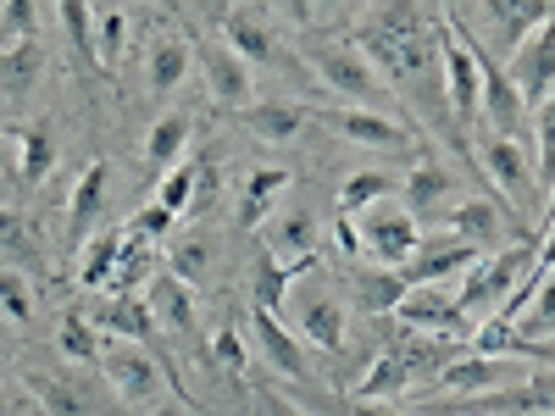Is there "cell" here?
Masks as SVG:
<instances>
[{"label":"cell","mask_w":555,"mask_h":416,"mask_svg":"<svg viewBox=\"0 0 555 416\" xmlns=\"http://www.w3.org/2000/svg\"><path fill=\"white\" fill-rule=\"evenodd\" d=\"M539 245H544V234H528V239H512L505 250H494L489 261H478V266L467 272V284L455 289L461 311H467L473 322L494 316V311H500L505 300L517 295V284L528 277V266L539 261Z\"/></svg>","instance_id":"cell-1"},{"label":"cell","mask_w":555,"mask_h":416,"mask_svg":"<svg viewBox=\"0 0 555 416\" xmlns=\"http://www.w3.org/2000/svg\"><path fill=\"white\" fill-rule=\"evenodd\" d=\"M423 416H555V366L528 373L512 389L461 394V400H428Z\"/></svg>","instance_id":"cell-2"},{"label":"cell","mask_w":555,"mask_h":416,"mask_svg":"<svg viewBox=\"0 0 555 416\" xmlns=\"http://www.w3.org/2000/svg\"><path fill=\"white\" fill-rule=\"evenodd\" d=\"M361 250L373 256L378 266L389 272H405L416 261V250H423V234H416V217L400 206V200H378L373 211H361V227H356Z\"/></svg>","instance_id":"cell-3"},{"label":"cell","mask_w":555,"mask_h":416,"mask_svg":"<svg viewBox=\"0 0 555 416\" xmlns=\"http://www.w3.org/2000/svg\"><path fill=\"white\" fill-rule=\"evenodd\" d=\"M101 373H106V384H112V394L122 405H156V394L172 389L162 355H145V344H128V339H112L106 344Z\"/></svg>","instance_id":"cell-4"},{"label":"cell","mask_w":555,"mask_h":416,"mask_svg":"<svg viewBox=\"0 0 555 416\" xmlns=\"http://www.w3.org/2000/svg\"><path fill=\"white\" fill-rule=\"evenodd\" d=\"M311 67H317V78L328 83V89H339V95L361 101V112H384V106H389V89L378 83L373 62H366L356 44H317V51H311Z\"/></svg>","instance_id":"cell-5"},{"label":"cell","mask_w":555,"mask_h":416,"mask_svg":"<svg viewBox=\"0 0 555 416\" xmlns=\"http://www.w3.org/2000/svg\"><path fill=\"white\" fill-rule=\"evenodd\" d=\"M473 145H478V167L489 172V183L500 195H512V200H528L533 195V172H528V145H517V139H505L494 133L489 122L473 128Z\"/></svg>","instance_id":"cell-6"},{"label":"cell","mask_w":555,"mask_h":416,"mask_svg":"<svg viewBox=\"0 0 555 416\" xmlns=\"http://www.w3.org/2000/svg\"><path fill=\"white\" fill-rule=\"evenodd\" d=\"M512 83H517V95H522L528 117L550 101V89H555V12H550V23H539V28L517 44V56H512Z\"/></svg>","instance_id":"cell-7"},{"label":"cell","mask_w":555,"mask_h":416,"mask_svg":"<svg viewBox=\"0 0 555 416\" xmlns=\"http://www.w3.org/2000/svg\"><path fill=\"white\" fill-rule=\"evenodd\" d=\"M151 311H156V322H162V334L167 339H178V344H195L201 350V361H211V344H201V316H195V295H190V284H183L178 272H156L151 277Z\"/></svg>","instance_id":"cell-8"},{"label":"cell","mask_w":555,"mask_h":416,"mask_svg":"<svg viewBox=\"0 0 555 416\" xmlns=\"http://www.w3.org/2000/svg\"><path fill=\"white\" fill-rule=\"evenodd\" d=\"M395 322H405V328L416 334H450V339H473L478 322L461 311V300L450 289H411L395 311Z\"/></svg>","instance_id":"cell-9"},{"label":"cell","mask_w":555,"mask_h":416,"mask_svg":"<svg viewBox=\"0 0 555 416\" xmlns=\"http://www.w3.org/2000/svg\"><path fill=\"white\" fill-rule=\"evenodd\" d=\"M300 295H295V328L311 350L322 355H339L345 350V306L328 295V289H317V277H300Z\"/></svg>","instance_id":"cell-10"},{"label":"cell","mask_w":555,"mask_h":416,"mask_svg":"<svg viewBox=\"0 0 555 416\" xmlns=\"http://www.w3.org/2000/svg\"><path fill=\"white\" fill-rule=\"evenodd\" d=\"M389 350L405 361V373H411V384L416 378H439L450 361H461L473 350V339H450V334H416V328H405V322H395L389 328Z\"/></svg>","instance_id":"cell-11"},{"label":"cell","mask_w":555,"mask_h":416,"mask_svg":"<svg viewBox=\"0 0 555 416\" xmlns=\"http://www.w3.org/2000/svg\"><path fill=\"white\" fill-rule=\"evenodd\" d=\"M522 373H528V361L467 350L461 361H450L444 373H439V389H450V394H489V389H512V384H522Z\"/></svg>","instance_id":"cell-12"},{"label":"cell","mask_w":555,"mask_h":416,"mask_svg":"<svg viewBox=\"0 0 555 416\" xmlns=\"http://www.w3.org/2000/svg\"><path fill=\"white\" fill-rule=\"evenodd\" d=\"M201 62H206L211 101H217L222 112H250V106H256V83H250V62H245V56H234L228 44H206Z\"/></svg>","instance_id":"cell-13"},{"label":"cell","mask_w":555,"mask_h":416,"mask_svg":"<svg viewBox=\"0 0 555 416\" xmlns=\"http://www.w3.org/2000/svg\"><path fill=\"white\" fill-rule=\"evenodd\" d=\"M95 328L101 334H112V339H128V344H145V350H156V355H167L162 350V339H156V311H151V300L145 295H112L101 311H95Z\"/></svg>","instance_id":"cell-14"},{"label":"cell","mask_w":555,"mask_h":416,"mask_svg":"<svg viewBox=\"0 0 555 416\" xmlns=\"http://www.w3.org/2000/svg\"><path fill=\"white\" fill-rule=\"evenodd\" d=\"M478 261H483V250H473L467 239H444L434 250H416V261L405 266V284L411 289H439V284H450V277L473 272Z\"/></svg>","instance_id":"cell-15"},{"label":"cell","mask_w":555,"mask_h":416,"mask_svg":"<svg viewBox=\"0 0 555 416\" xmlns=\"http://www.w3.org/2000/svg\"><path fill=\"white\" fill-rule=\"evenodd\" d=\"M106 183H112V167L106 161H89L73 183V206H67V245H89V227H95V217L106 211Z\"/></svg>","instance_id":"cell-16"},{"label":"cell","mask_w":555,"mask_h":416,"mask_svg":"<svg viewBox=\"0 0 555 416\" xmlns=\"http://www.w3.org/2000/svg\"><path fill=\"white\" fill-rule=\"evenodd\" d=\"M250 328H256V339H261V350H267V361L278 366V373H289V378H311L306 344H300V334H289V328H284V316H272V311H256V306H250Z\"/></svg>","instance_id":"cell-17"},{"label":"cell","mask_w":555,"mask_h":416,"mask_svg":"<svg viewBox=\"0 0 555 416\" xmlns=\"http://www.w3.org/2000/svg\"><path fill=\"white\" fill-rule=\"evenodd\" d=\"M190 39L183 34H156L151 39V51H145V83H151V95H172V89L190 78Z\"/></svg>","instance_id":"cell-18"},{"label":"cell","mask_w":555,"mask_h":416,"mask_svg":"<svg viewBox=\"0 0 555 416\" xmlns=\"http://www.w3.org/2000/svg\"><path fill=\"white\" fill-rule=\"evenodd\" d=\"M7 145H12V167H17V178L28 183V190L51 178V167H56V145H51V128H44V122H34V128L7 122Z\"/></svg>","instance_id":"cell-19"},{"label":"cell","mask_w":555,"mask_h":416,"mask_svg":"<svg viewBox=\"0 0 555 416\" xmlns=\"http://www.w3.org/2000/svg\"><path fill=\"white\" fill-rule=\"evenodd\" d=\"M444 222H450V234L467 239L473 250H505V245H500V239H505V217H500L494 200H461Z\"/></svg>","instance_id":"cell-20"},{"label":"cell","mask_w":555,"mask_h":416,"mask_svg":"<svg viewBox=\"0 0 555 416\" xmlns=\"http://www.w3.org/2000/svg\"><path fill=\"white\" fill-rule=\"evenodd\" d=\"M345 139H356V145H389V151H411V128L384 117V112H334L328 117Z\"/></svg>","instance_id":"cell-21"},{"label":"cell","mask_w":555,"mask_h":416,"mask_svg":"<svg viewBox=\"0 0 555 416\" xmlns=\"http://www.w3.org/2000/svg\"><path fill=\"white\" fill-rule=\"evenodd\" d=\"M289 289H295V272L278 261L267 245H256V266H250V306L256 311H284L289 306Z\"/></svg>","instance_id":"cell-22"},{"label":"cell","mask_w":555,"mask_h":416,"mask_svg":"<svg viewBox=\"0 0 555 416\" xmlns=\"http://www.w3.org/2000/svg\"><path fill=\"white\" fill-rule=\"evenodd\" d=\"M400 190L395 183V172H384V167H361V172H350L345 183H339V222H356L361 211H373L378 200H389Z\"/></svg>","instance_id":"cell-23"},{"label":"cell","mask_w":555,"mask_h":416,"mask_svg":"<svg viewBox=\"0 0 555 416\" xmlns=\"http://www.w3.org/2000/svg\"><path fill=\"white\" fill-rule=\"evenodd\" d=\"M434 23H439V12H423V6H411V0H389V6L366 12L361 28H373L384 39H434Z\"/></svg>","instance_id":"cell-24"},{"label":"cell","mask_w":555,"mask_h":416,"mask_svg":"<svg viewBox=\"0 0 555 416\" xmlns=\"http://www.w3.org/2000/svg\"><path fill=\"white\" fill-rule=\"evenodd\" d=\"M222 39H228V51L245 56V62H272V56H278V39H272V34L261 28V17L245 12V6H228V12H222Z\"/></svg>","instance_id":"cell-25"},{"label":"cell","mask_w":555,"mask_h":416,"mask_svg":"<svg viewBox=\"0 0 555 416\" xmlns=\"http://www.w3.org/2000/svg\"><path fill=\"white\" fill-rule=\"evenodd\" d=\"M245 128L256 139H267V145H289V139L306 128V106L300 101H256L250 112H240Z\"/></svg>","instance_id":"cell-26"},{"label":"cell","mask_w":555,"mask_h":416,"mask_svg":"<svg viewBox=\"0 0 555 416\" xmlns=\"http://www.w3.org/2000/svg\"><path fill=\"white\" fill-rule=\"evenodd\" d=\"M122 256H128V227H112V234L89 239V245L78 250V284H83V289H106Z\"/></svg>","instance_id":"cell-27"},{"label":"cell","mask_w":555,"mask_h":416,"mask_svg":"<svg viewBox=\"0 0 555 416\" xmlns=\"http://www.w3.org/2000/svg\"><path fill=\"white\" fill-rule=\"evenodd\" d=\"M23 389L44 405V416H95L89 411V400H83V389L78 384H67V378H51V373H39V366H23Z\"/></svg>","instance_id":"cell-28"},{"label":"cell","mask_w":555,"mask_h":416,"mask_svg":"<svg viewBox=\"0 0 555 416\" xmlns=\"http://www.w3.org/2000/svg\"><path fill=\"white\" fill-rule=\"evenodd\" d=\"M278 261H300V256H317V222L311 211H284L272 227H267V239H261Z\"/></svg>","instance_id":"cell-29"},{"label":"cell","mask_w":555,"mask_h":416,"mask_svg":"<svg viewBox=\"0 0 555 416\" xmlns=\"http://www.w3.org/2000/svg\"><path fill=\"white\" fill-rule=\"evenodd\" d=\"M190 133H195V117L190 112H167L151 133H145V161L156 172H172L178 167V151L190 145Z\"/></svg>","instance_id":"cell-30"},{"label":"cell","mask_w":555,"mask_h":416,"mask_svg":"<svg viewBox=\"0 0 555 416\" xmlns=\"http://www.w3.org/2000/svg\"><path fill=\"white\" fill-rule=\"evenodd\" d=\"M350 284H356V300H361L366 311H373V316H395V311H400V300L411 295L405 272H389V266H378V272H356Z\"/></svg>","instance_id":"cell-31"},{"label":"cell","mask_w":555,"mask_h":416,"mask_svg":"<svg viewBox=\"0 0 555 416\" xmlns=\"http://www.w3.org/2000/svg\"><path fill=\"white\" fill-rule=\"evenodd\" d=\"M56 350L78 366H101L106 361V344H101V328H95V316H83V311H67L62 316V328H56Z\"/></svg>","instance_id":"cell-32"},{"label":"cell","mask_w":555,"mask_h":416,"mask_svg":"<svg viewBox=\"0 0 555 416\" xmlns=\"http://www.w3.org/2000/svg\"><path fill=\"white\" fill-rule=\"evenodd\" d=\"M483 12L494 17L500 39L512 44V56H517V44H522V39L539 28V23H550V12H555V6H544V0H517V6H505V0H489Z\"/></svg>","instance_id":"cell-33"},{"label":"cell","mask_w":555,"mask_h":416,"mask_svg":"<svg viewBox=\"0 0 555 416\" xmlns=\"http://www.w3.org/2000/svg\"><path fill=\"white\" fill-rule=\"evenodd\" d=\"M289 190V172L284 167H256L250 183H245V195H240V227H256L267 217V206Z\"/></svg>","instance_id":"cell-34"},{"label":"cell","mask_w":555,"mask_h":416,"mask_svg":"<svg viewBox=\"0 0 555 416\" xmlns=\"http://www.w3.org/2000/svg\"><path fill=\"white\" fill-rule=\"evenodd\" d=\"M411 384V373H405V361L395 355V350H384L366 373L350 384V400H389V394H400Z\"/></svg>","instance_id":"cell-35"},{"label":"cell","mask_w":555,"mask_h":416,"mask_svg":"<svg viewBox=\"0 0 555 416\" xmlns=\"http://www.w3.org/2000/svg\"><path fill=\"white\" fill-rule=\"evenodd\" d=\"M0 78H7V106H23V95L39 78V44L34 39H17L7 44V62H0Z\"/></svg>","instance_id":"cell-36"},{"label":"cell","mask_w":555,"mask_h":416,"mask_svg":"<svg viewBox=\"0 0 555 416\" xmlns=\"http://www.w3.org/2000/svg\"><path fill=\"white\" fill-rule=\"evenodd\" d=\"M162 272V261H156V250H151V239H133L128 234V256L117 261V272H112V295H133L139 284H151V277Z\"/></svg>","instance_id":"cell-37"},{"label":"cell","mask_w":555,"mask_h":416,"mask_svg":"<svg viewBox=\"0 0 555 416\" xmlns=\"http://www.w3.org/2000/svg\"><path fill=\"white\" fill-rule=\"evenodd\" d=\"M122 39H128V12L122 6H95V67L101 73H117Z\"/></svg>","instance_id":"cell-38"},{"label":"cell","mask_w":555,"mask_h":416,"mask_svg":"<svg viewBox=\"0 0 555 416\" xmlns=\"http://www.w3.org/2000/svg\"><path fill=\"white\" fill-rule=\"evenodd\" d=\"M439 195H450L444 167H439V161H416V167L405 172V211H434Z\"/></svg>","instance_id":"cell-39"},{"label":"cell","mask_w":555,"mask_h":416,"mask_svg":"<svg viewBox=\"0 0 555 416\" xmlns=\"http://www.w3.org/2000/svg\"><path fill=\"white\" fill-rule=\"evenodd\" d=\"M206 266H211V245H206L201 234H178V239L167 245V272H178L190 289L206 277Z\"/></svg>","instance_id":"cell-40"},{"label":"cell","mask_w":555,"mask_h":416,"mask_svg":"<svg viewBox=\"0 0 555 416\" xmlns=\"http://www.w3.org/2000/svg\"><path fill=\"white\" fill-rule=\"evenodd\" d=\"M512 328L522 334V339H533V344H544V339H555V272L539 284V295H533V306L512 322Z\"/></svg>","instance_id":"cell-41"},{"label":"cell","mask_w":555,"mask_h":416,"mask_svg":"<svg viewBox=\"0 0 555 416\" xmlns=\"http://www.w3.org/2000/svg\"><path fill=\"white\" fill-rule=\"evenodd\" d=\"M0 234H7V266L17 272H28V277H39L44 272V261H39V245H34V227L17 217V211H7V222H0Z\"/></svg>","instance_id":"cell-42"},{"label":"cell","mask_w":555,"mask_h":416,"mask_svg":"<svg viewBox=\"0 0 555 416\" xmlns=\"http://www.w3.org/2000/svg\"><path fill=\"white\" fill-rule=\"evenodd\" d=\"M211 366H217V373H228V378H245V373H250L240 322H222V328H217V339H211Z\"/></svg>","instance_id":"cell-43"},{"label":"cell","mask_w":555,"mask_h":416,"mask_svg":"<svg viewBox=\"0 0 555 416\" xmlns=\"http://www.w3.org/2000/svg\"><path fill=\"white\" fill-rule=\"evenodd\" d=\"M533 156H539V178L550 190L555 183V89H550V101L533 112Z\"/></svg>","instance_id":"cell-44"},{"label":"cell","mask_w":555,"mask_h":416,"mask_svg":"<svg viewBox=\"0 0 555 416\" xmlns=\"http://www.w3.org/2000/svg\"><path fill=\"white\" fill-rule=\"evenodd\" d=\"M156 200H162L172 217H183V211H190V206H195V161H178V167L162 178Z\"/></svg>","instance_id":"cell-45"},{"label":"cell","mask_w":555,"mask_h":416,"mask_svg":"<svg viewBox=\"0 0 555 416\" xmlns=\"http://www.w3.org/2000/svg\"><path fill=\"white\" fill-rule=\"evenodd\" d=\"M62 23L78 44L83 62H95V6H83V0H62Z\"/></svg>","instance_id":"cell-46"},{"label":"cell","mask_w":555,"mask_h":416,"mask_svg":"<svg viewBox=\"0 0 555 416\" xmlns=\"http://www.w3.org/2000/svg\"><path fill=\"white\" fill-rule=\"evenodd\" d=\"M172 222H178V217H172L162 200H151V206H139V211L128 217V234H133V239H172Z\"/></svg>","instance_id":"cell-47"},{"label":"cell","mask_w":555,"mask_h":416,"mask_svg":"<svg viewBox=\"0 0 555 416\" xmlns=\"http://www.w3.org/2000/svg\"><path fill=\"white\" fill-rule=\"evenodd\" d=\"M0 300H7V316L28 328V316H34V295H28V277H23V272H12V266L0 272Z\"/></svg>","instance_id":"cell-48"},{"label":"cell","mask_w":555,"mask_h":416,"mask_svg":"<svg viewBox=\"0 0 555 416\" xmlns=\"http://www.w3.org/2000/svg\"><path fill=\"white\" fill-rule=\"evenodd\" d=\"M217 190H222L217 156H211V151H201V161H195V206H190V211H211V206H217Z\"/></svg>","instance_id":"cell-49"},{"label":"cell","mask_w":555,"mask_h":416,"mask_svg":"<svg viewBox=\"0 0 555 416\" xmlns=\"http://www.w3.org/2000/svg\"><path fill=\"white\" fill-rule=\"evenodd\" d=\"M256 411H261V416H311L306 405H295V400H284V394H278L267 378H256Z\"/></svg>","instance_id":"cell-50"},{"label":"cell","mask_w":555,"mask_h":416,"mask_svg":"<svg viewBox=\"0 0 555 416\" xmlns=\"http://www.w3.org/2000/svg\"><path fill=\"white\" fill-rule=\"evenodd\" d=\"M0 17H7V44H17V34L28 39V28H34V6H28V0H7Z\"/></svg>","instance_id":"cell-51"},{"label":"cell","mask_w":555,"mask_h":416,"mask_svg":"<svg viewBox=\"0 0 555 416\" xmlns=\"http://www.w3.org/2000/svg\"><path fill=\"white\" fill-rule=\"evenodd\" d=\"M339 416H423V411H389L384 400H339Z\"/></svg>","instance_id":"cell-52"},{"label":"cell","mask_w":555,"mask_h":416,"mask_svg":"<svg viewBox=\"0 0 555 416\" xmlns=\"http://www.w3.org/2000/svg\"><path fill=\"white\" fill-rule=\"evenodd\" d=\"M555 222V183H550V200H544V227Z\"/></svg>","instance_id":"cell-53"},{"label":"cell","mask_w":555,"mask_h":416,"mask_svg":"<svg viewBox=\"0 0 555 416\" xmlns=\"http://www.w3.org/2000/svg\"><path fill=\"white\" fill-rule=\"evenodd\" d=\"M156 416H178V411H156Z\"/></svg>","instance_id":"cell-54"}]
</instances>
